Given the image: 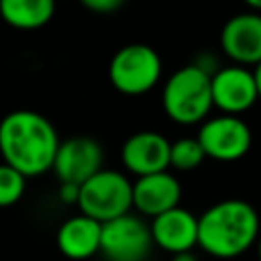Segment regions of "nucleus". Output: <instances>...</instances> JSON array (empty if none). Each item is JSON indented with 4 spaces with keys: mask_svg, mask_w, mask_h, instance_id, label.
I'll use <instances>...</instances> for the list:
<instances>
[{
    "mask_svg": "<svg viewBox=\"0 0 261 261\" xmlns=\"http://www.w3.org/2000/svg\"><path fill=\"white\" fill-rule=\"evenodd\" d=\"M61 141L49 118L33 110H14L0 120V155L27 177L53 169Z\"/></svg>",
    "mask_w": 261,
    "mask_h": 261,
    "instance_id": "f257e3e1",
    "label": "nucleus"
},
{
    "mask_svg": "<svg viewBox=\"0 0 261 261\" xmlns=\"http://www.w3.org/2000/svg\"><path fill=\"white\" fill-rule=\"evenodd\" d=\"M261 220L253 204L228 198L198 216V247L214 259H237L257 245Z\"/></svg>",
    "mask_w": 261,
    "mask_h": 261,
    "instance_id": "f03ea898",
    "label": "nucleus"
},
{
    "mask_svg": "<svg viewBox=\"0 0 261 261\" xmlns=\"http://www.w3.org/2000/svg\"><path fill=\"white\" fill-rule=\"evenodd\" d=\"M161 106L177 124L190 126L204 122L214 108L212 102V75L196 63L175 69L163 84Z\"/></svg>",
    "mask_w": 261,
    "mask_h": 261,
    "instance_id": "7ed1b4c3",
    "label": "nucleus"
},
{
    "mask_svg": "<svg viewBox=\"0 0 261 261\" xmlns=\"http://www.w3.org/2000/svg\"><path fill=\"white\" fill-rule=\"evenodd\" d=\"M163 73L159 53L145 43L120 47L108 65V77L116 92L124 96H143L151 92Z\"/></svg>",
    "mask_w": 261,
    "mask_h": 261,
    "instance_id": "20e7f679",
    "label": "nucleus"
},
{
    "mask_svg": "<svg viewBox=\"0 0 261 261\" xmlns=\"http://www.w3.org/2000/svg\"><path fill=\"white\" fill-rule=\"evenodd\" d=\"M77 208L100 222L124 216L133 208V181L122 171L100 169L82 184Z\"/></svg>",
    "mask_w": 261,
    "mask_h": 261,
    "instance_id": "39448f33",
    "label": "nucleus"
},
{
    "mask_svg": "<svg viewBox=\"0 0 261 261\" xmlns=\"http://www.w3.org/2000/svg\"><path fill=\"white\" fill-rule=\"evenodd\" d=\"M198 141L206 157L220 163H230L243 159L249 153L253 145V135L249 124L241 116L218 114L206 118L200 124Z\"/></svg>",
    "mask_w": 261,
    "mask_h": 261,
    "instance_id": "423d86ee",
    "label": "nucleus"
},
{
    "mask_svg": "<svg viewBox=\"0 0 261 261\" xmlns=\"http://www.w3.org/2000/svg\"><path fill=\"white\" fill-rule=\"evenodd\" d=\"M153 245L151 226L130 212L102 222L100 253L106 261H147Z\"/></svg>",
    "mask_w": 261,
    "mask_h": 261,
    "instance_id": "0eeeda50",
    "label": "nucleus"
},
{
    "mask_svg": "<svg viewBox=\"0 0 261 261\" xmlns=\"http://www.w3.org/2000/svg\"><path fill=\"white\" fill-rule=\"evenodd\" d=\"M259 100L253 69L245 65H224L212 75V102L220 114L241 116Z\"/></svg>",
    "mask_w": 261,
    "mask_h": 261,
    "instance_id": "6e6552de",
    "label": "nucleus"
},
{
    "mask_svg": "<svg viewBox=\"0 0 261 261\" xmlns=\"http://www.w3.org/2000/svg\"><path fill=\"white\" fill-rule=\"evenodd\" d=\"M220 49L230 63L255 67L261 63V12L230 16L220 29Z\"/></svg>",
    "mask_w": 261,
    "mask_h": 261,
    "instance_id": "1a4fd4ad",
    "label": "nucleus"
},
{
    "mask_svg": "<svg viewBox=\"0 0 261 261\" xmlns=\"http://www.w3.org/2000/svg\"><path fill=\"white\" fill-rule=\"evenodd\" d=\"M102 147L92 137H69L61 141L53 171L59 179V184H77L82 186L92 175H96L102 169Z\"/></svg>",
    "mask_w": 261,
    "mask_h": 261,
    "instance_id": "9d476101",
    "label": "nucleus"
},
{
    "mask_svg": "<svg viewBox=\"0 0 261 261\" xmlns=\"http://www.w3.org/2000/svg\"><path fill=\"white\" fill-rule=\"evenodd\" d=\"M120 159L124 169L137 177L167 171L171 167V143L161 133L141 130L122 143Z\"/></svg>",
    "mask_w": 261,
    "mask_h": 261,
    "instance_id": "9b49d317",
    "label": "nucleus"
},
{
    "mask_svg": "<svg viewBox=\"0 0 261 261\" xmlns=\"http://www.w3.org/2000/svg\"><path fill=\"white\" fill-rule=\"evenodd\" d=\"M181 200V184L169 171L137 177L133 181V208L143 216L155 218L171 208H177Z\"/></svg>",
    "mask_w": 261,
    "mask_h": 261,
    "instance_id": "f8f14e48",
    "label": "nucleus"
},
{
    "mask_svg": "<svg viewBox=\"0 0 261 261\" xmlns=\"http://www.w3.org/2000/svg\"><path fill=\"white\" fill-rule=\"evenodd\" d=\"M149 226L153 243L171 255L192 251L198 245V216L181 206L151 218Z\"/></svg>",
    "mask_w": 261,
    "mask_h": 261,
    "instance_id": "ddd939ff",
    "label": "nucleus"
},
{
    "mask_svg": "<svg viewBox=\"0 0 261 261\" xmlns=\"http://www.w3.org/2000/svg\"><path fill=\"white\" fill-rule=\"evenodd\" d=\"M57 249L63 257L73 261H84L100 253L102 243V222L86 214L67 218L57 230Z\"/></svg>",
    "mask_w": 261,
    "mask_h": 261,
    "instance_id": "4468645a",
    "label": "nucleus"
},
{
    "mask_svg": "<svg viewBox=\"0 0 261 261\" xmlns=\"http://www.w3.org/2000/svg\"><path fill=\"white\" fill-rule=\"evenodd\" d=\"M55 14V0H0V16L18 31H35Z\"/></svg>",
    "mask_w": 261,
    "mask_h": 261,
    "instance_id": "2eb2a0df",
    "label": "nucleus"
},
{
    "mask_svg": "<svg viewBox=\"0 0 261 261\" xmlns=\"http://www.w3.org/2000/svg\"><path fill=\"white\" fill-rule=\"evenodd\" d=\"M206 153L198 137H181L171 143V167L177 171H192L202 165Z\"/></svg>",
    "mask_w": 261,
    "mask_h": 261,
    "instance_id": "dca6fc26",
    "label": "nucleus"
},
{
    "mask_svg": "<svg viewBox=\"0 0 261 261\" xmlns=\"http://www.w3.org/2000/svg\"><path fill=\"white\" fill-rule=\"evenodd\" d=\"M24 186H27V175H22L18 169L2 161L0 163V208L14 206L22 198Z\"/></svg>",
    "mask_w": 261,
    "mask_h": 261,
    "instance_id": "f3484780",
    "label": "nucleus"
},
{
    "mask_svg": "<svg viewBox=\"0 0 261 261\" xmlns=\"http://www.w3.org/2000/svg\"><path fill=\"white\" fill-rule=\"evenodd\" d=\"M88 10L92 12H98V14H108V12H114L118 10L126 0H80Z\"/></svg>",
    "mask_w": 261,
    "mask_h": 261,
    "instance_id": "a211bd4d",
    "label": "nucleus"
},
{
    "mask_svg": "<svg viewBox=\"0 0 261 261\" xmlns=\"http://www.w3.org/2000/svg\"><path fill=\"white\" fill-rule=\"evenodd\" d=\"M80 188L82 186H77V184H59V200L63 204H77Z\"/></svg>",
    "mask_w": 261,
    "mask_h": 261,
    "instance_id": "6ab92c4d",
    "label": "nucleus"
},
{
    "mask_svg": "<svg viewBox=\"0 0 261 261\" xmlns=\"http://www.w3.org/2000/svg\"><path fill=\"white\" fill-rule=\"evenodd\" d=\"M171 261H198V257L192 253V251H184V253H177L171 257Z\"/></svg>",
    "mask_w": 261,
    "mask_h": 261,
    "instance_id": "aec40b11",
    "label": "nucleus"
},
{
    "mask_svg": "<svg viewBox=\"0 0 261 261\" xmlns=\"http://www.w3.org/2000/svg\"><path fill=\"white\" fill-rule=\"evenodd\" d=\"M253 73H255V82H257V90H259V100H261V63L253 67Z\"/></svg>",
    "mask_w": 261,
    "mask_h": 261,
    "instance_id": "412c9836",
    "label": "nucleus"
},
{
    "mask_svg": "<svg viewBox=\"0 0 261 261\" xmlns=\"http://www.w3.org/2000/svg\"><path fill=\"white\" fill-rule=\"evenodd\" d=\"M253 12H261V0H243Z\"/></svg>",
    "mask_w": 261,
    "mask_h": 261,
    "instance_id": "4be33fe9",
    "label": "nucleus"
},
{
    "mask_svg": "<svg viewBox=\"0 0 261 261\" xmlns=\"http://www.w3.org/2000/svg\"><path fill=\"white\" fill-rule=\"evenodd\" d=\"M257 257H259V261H261V237H259V241H257Z\"/></svg>",
    "mask_w": 261,
    "mask_h": 261,
    "instance_id": "5701e85b",
    "label": "nucleus"
}]
</instances>
